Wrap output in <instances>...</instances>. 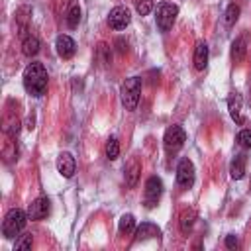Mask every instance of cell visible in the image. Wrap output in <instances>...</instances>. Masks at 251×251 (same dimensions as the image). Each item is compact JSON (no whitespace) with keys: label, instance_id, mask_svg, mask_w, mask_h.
<instances>
[{"label":"cell","instance_id":"8992f818","mask_svg":"<svg viewBox=\"0 0 251 251\" xmlns=\"http://www.w3.org/2000/svg\"><path fill=\"white\" fill-rule=\"evenodd\" d=\"M184 141H186V133H184V129H182L180 126H171V127H167V131H165V135H163V143H165V149H167L169 153L178 151V149L184 145Z\"/></svg>","mask_w":251,"mask_h":251},{"label":"cell","instance_id":"2e32d148","mask_svg":"<svg viewBox=\"0 0 251 251\" xmlns=\"http://www.w3.org/2000/svg\"><path fill=\"white\" fill-rule=\"evenodd\" d=\"M245 53H247V41L245 37H235L233 43H231V61L237 65L245 59Z\"/></svg>","mask_w":251,"mask_h":251},{"label":"cell","instance_id":"603a6c76","mask_svg":"<svg viewBox=\"0 0 251 251\" xmlns=\"http://www.w3.org/2000/svg\"><path fill=\"white\" fill-rule=\"evenodd\" d=\"M78 22H80V6L73 4L71 10L67 12V24H69V27H76Z\"/></svg>","mask_w":251,"mask_h":251},{"label":"cell","instance_id":"6da1fadb","mask_svg":"<svg viewBox=\"0 0 251 251\" xmlns=\"http://www.w3.org/2000/svg\"><path fill=\"white\" fill-rule=\"evenodd\" d=\"M47 82H49V76H47V71L41 63H29L24 71V86L25 90L31 94V96H43L45 90H47Z\"/></svg>","mask_w":251,"mask_h":251},{"label":"cell","instance_id":"277c9868","mask_svg":"<svg viewBox=\"0 0 251 251\" xmlns=\"http://www.w3.org/2000/svg\"><path fill=\"white\" fill-rule=\"evenodd\" d=\"M178 16V6L176 4H171V2H161L157 6V12H155V20H157V27L161 31H169L175 24Z\"/></svg>","mask_w":251,"mask_h":251},{"label":"cell","instance_id":"30bf717a","mask_svg":"<svg viewBox=\"0 0 251 251\" xmlns=\"http://www.w3.org/2000/svg\"><path fill=\"white\" fill-rule=\"evenodd\" d=\"M49 200L45 198V196H39V198H35L29 206H27V218L29 220H43V218H47V214H49Z\"/></svg>","mask_w":251,"mask_h":251},{"label":"cell","instance_id":"4fadbf2b","mask_svg":"<svg viewBox=\"0 0 251 251\" xmlns=\"http://www.w3.org/2000/svg\"><path fill=\"white\" fill-rule=\"evenodd\" d=\"M241 106H243L241 94H239V92H233V94L229 96V100H227V110H229V116H231V120H233L235 124H243V122H245V118L241 116Z\"/></svg>","mask_w":251,"mask_h":251},{"label":"cell","instance_id":"9a60e30c","mask_svg":"<svg viewBox=\"0 0 251 251\" xmlns=\"http://www.w3.org/2000/svg\"><path fill=\"white\" fill-rule=\"evenodd\" d=\"M135 241H141V239H149V237H159L161 231L155 224H149V222H143L139 227H135Z\"/></svg>","mask_w":251,"mask_h":251},{"label":"cell","instance_id":"44dd1931","mask_svg":"<svg viewBox=\"0 0 251 251\" xmlns=\"http://www.w3.org/2000/svg\"><path fill=\"white\" fill-rule=\"evenodd\" d=\"M29 16H31V8L29 6H22L18 12H16V22L20 24V33H24L25 29H27V20H29Z\"/></svg>","mask_w":251,"mask_h":251},{"label":"cell","instance_id":"4316f807","mask_svg":"<svg viewBox=\"0 0 251 251\" xmlns=\"http://www.w3.org/2000/svg\"><path fill=\"white\" fill-rule=\"evenodd\" d=\"M237 141H239L241 147L249 149V147H251V129H241V131L237 133Z\"/></svg>","mask_w":251,"mask_h":251},{"label":"cell","instance_id":"5bb4252c","mask_svg":"<svg viewBox=\"0 0 251 251\" xmlns=\"http://www.w3.org/2000/svg\"><path fill=\"white\" fill-rule=\"evenodd\" d=\"M194 69L196 71H204L206 63H208V45L204 41H198L194 47Z\"/></svg>","mask_w":251,"mask_h":251},{"label":"cell","instance_id":"83f0119b","mask_svg":"<svg viewBox=\"0 0 251 251\" xmlns=\"http://www.w3.org/2000/svg\"><path fill=\"white\" fill-rule=\"evenodd\" d=\"M237 245H239V243H237L235 235H227V237H226V247H227V249H237Z\"/></svg>","mask_w":251,"mask_h":251},{"label":"cell","instance_id":"484cf974","mask_svg":"<svg viewBox=\"0 0 251 251\" xmlns=\"http://www.w3.org/2000/svg\"><path fill=\"white\" fill-rule=\"evenodd\" d=\"M135 10L139 16H147L153 10V0H135Z\"/></svg>","mask_w":251,"mask_h":251},{"label":"cell","instance_id":"cb8c5ba5","mask_svg":"<svg viewBox=\"0 0 251 251\" xmlns=\"http://www.w3.org/2000/svg\"><path fill=\"white\" fill-rule=\"evenodd\" d=\"M239 18V6L237 4H229L227 10H226V24L227 25H233Z\"/></svg>","mask_w":251,"mask_h":251},{"label":"cell","instance_id":"d6986e66","mask_svg":"<svg viewBox=\"0 0 251 251\" xmlns=\"http://www.w3.org/2000/svg\"><path fill=\"white\" fill-rule=\"evenodd\" d=\"M229 173H231V178H235V180L243 178V175H245V157H243V155H237V157L231 161Z\"/></svg>","mask_w":251,"mask_h":251},{"label":"cell","instance_id":"7402d4cb","mask_svg":"<svg viewBox=\"0 0 251 251\" xmlns=\"http://www.w3.org/2000/svg\"><path fill=\"white\" fill-rule=\"evenodd\" d=\"M106 157L110 159V161H114V159H118V155H120V143H118V139L116 137H110L108 141H106Z\"/></svg>","mask_w":251,"mask_h":251},{"label":"cell","instance_id":"e0dca14e","mask_svg":"<svg viewBox=\"0 0 251 251\" xmlns=\"http://www.w3.org/2000/svg\"><path fill=\"white\" fill-rule=\"evenodd\" d=\"M37 51H39V39L35 35H25L22 41V53L25 57H33L37 55Z\"/></svg>","mask_w":251,"mask_h":251},{"label":"cell","instance_id":"52a82bcc","mask_svg":"<svg viewBox=\"0 0 251 251\" xmlns=\"http://www.w3.org/2000/svg\"><path fill=\"white\" fill-rule=\"evenodd\" d=\"M176 184L180 188H190L194 184V165L188 157H182L176 167Z\"/></svg>","mask_w":251,"mask_h":251},{"label":"cell","instance_id":"7c38bea8","mask_svg":"<svg viewBox=\"0 0 251 251\" xmlns=\"http://www.w3.org/2000/svg\"><path fill=\"white\" fill-rule=\"evenodd\" d=\"M55 47H57V55L61 59H71L76 51V45H75V39L69 37V35H59L57 41H55Z\"/></svg>","mask_w":251,"mask_h":251},{"label":"cell","instance_id":"7a4b0ae2","mask_svg":"<svg viewBox=\"0 0 251 251\" xmlns=\"http://www.w3.org/2000/svg\"><path fill=\"white\" fill-rule=\"evenodd\" d=\"M27 212L20 210V208H12L6 218H4V224H2V233L6 239H14V237H20V233L24 231L25 227V222H27Z\"/></svg>","mask_w":251,"mask_h":251},{"label":"cell","instance_id":"d4e9b609","mask_svg":"<svg viewBox=\"0 0 251 251\" xmlns=\"http://www.w3.org/2000/svg\"><path fill=\"white\" fill-rule=\"evenodd\" d=\"M31 245H33L31 233H24V235H20V239H16L14 249H31Z\"/></svg>","mask_w":251,"mask_h":251},{"label":"cell","instance_id":"ffe728a7","mask_svg":"<svg viewBox=\"0 0 251 251\" xmlns=\"http://www.w3.org/2000/svg\"><path fill=\"white\" fill-rule=\"evenodd\" d=\"M118 229H120L122 235H129L131 231H135V218H133V214H124L120 218Z\"/></svg>","mask_w":251,"mask_h":251},{"label":"cell","instance_id":"ac0fdd59","mask_svg":"<svg viewBox=\"0 0 251 251\" xmlns=\"http://www.w3.org/2000/svg\"><path fill=\"white\" fill-rule=\"evenodd\" d=\"M194 220H196V210L194 208H186L180 214V231L188 233L192 229V226H194Z\"/></svg>","mask_w":251,"mask_h":251},{"label":"cell","instance_id":"9c48e42d","mask_svg":"<svg viewBox=\"0 0 251 251\" xmlns=\"http://www.w3.org/2000/svg\"><path fill=\"white\" fill-rule=\"evenodd\" d=\"M139 175H141V163L137 157H131L126 167H124V178H126V184L129 188H135L137 186V180H139Z\"/></svg>","mask_w":251,"mask_h":251},{"label":"cell","instance_id":"3957f363","mask_svg":"<svg viewBox=\"0 0 251 251\" xmlns=\"http://www.w3.org/2000/svg\"><path fill=\"white\" fill-rule=\"evenodd\" d=\"M120 94H122V104L126 106V110L133 112L137 108L139 94H141V78L139 76L126 78L124 84H122V88H120Z\"/></svg>","mask_w":251,"mask_h":251},{"label":"cell","instance_id":"5b68a950","mask_svg":"<svg viewBox=\"0 0 251 251\" xmlns=\"http://www.w3.org/2000/svg\"><path fill=\"white\" fill-rule=\"evenodd\" d=\"M163 194V182L159 176H149L145 182V190H143V204L145 208H155L159 198Z\"/></svg>","mask_w":251,"mask_h":251},{"label":"cell","instance_id":"ba28073f","mask_svg":"<svg viewBox=\"0 0 251 251\" xmlns=\"http://www.w3.org/2000/svg\"><path fill=\"white\" fill-rule=\"evenodd\" d=\"M129 22H131V14H129V10L126 6H116L108 14V25L112 29H116V31L126 29L129 25Z\"/></svg>","mask_w":251,"mask_h":251},{"label":"cell","instance_id":"8fae6325","mask_svg":"<svg viewBox=\"0 0 251 251\" xmlns=\"http://www.w3.org/2000/svg\"><path fill=\"white\" fill-rule=\"evenodd\" d=\"M75 169H76L75 157H73L69 151H63V153L57 157V171H59L65 178H71V176L75 175Z\"/></svg>","mask_w":251,"mask_h":251}]
</instances>
